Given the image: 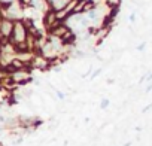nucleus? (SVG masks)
<instances>
[{"mask_svg":"<svg viewBox=\"0 0 152 146\" xmlns=\"http://www.w3.org/2000/svg\"><path fill=\"white\" fill-rule=\"evenodd\" d=\"M27 36H28V31H27V27H26L24 21H23V20L14 21V28H12L9 42L17 46V45H20V43H24V42L27 40Z\"/></svg>","mask_w":152,"mask_h":146,"instance_id":"1","label":"nucleus"},{"mask_svg":"<svg viewBox=\"0 0 152 146\" xmlns=\"http://www.w3.org/2000/svg\"><path fill=\"white\" fill-rule=\"evenodd\" d=\"M9 76L12 78V81L21 88V87H26L28 82L33 81V76H31V69L26 67V69H21V70H15V72H11Z\"/></svg>","mask_w":152,"mask_h":146,"instance_id":"2","label":"nucleus"},{"mask_svg":"<svg viewBox=\"0 0 152 146\" xmlns=\"http://www.w3.org/2000/svg\"><path fill=\"white\" fill-rule=\"evenodd\" d=\"M30 69H34V70H39V72L49 70L51 69V61L46 60L40 54H34L33 58H31V61H30Z\"/></svg>","mask_w":152,"mask_h":146,"instance_id":"3","label":"nucleus"},{"mask_svg":"<svg viewBox=\"0 0 152 146\" xmlns=\"http://www.w3.org/2000/svg\"><path fill=\"white\" fill-rule=\"evenodd\" d=\"M58 24H60V21H58V18H57L55 11H52V9L46 11V12H45V17H43V26H45V30L49 33V31L54 30Z\"/></svg>","mask_w":152,"mask_h":146,"instance_id":"4","label":"nucleus"},{"mask_svg":"<svg viewBox=\"0 0 152 146\" xmlns=\"http://www.w3.org/2000/svg\"><path fill=\"white\" fill-rule=\"evenodd\" d=\"M14 28V21L9 18H0V37L2 39H9L11 33Z\"/></svg>","mask_w":152,"mask_h":146,"instance_id":"5","label":"nucleus"},{"mask_svg":"<svg viewBox=\"0 0 152 146\" xmlns=\"http://www.w3.org/2000/svg\"><path fill=\"white\" fill-rule=\"evenodd\" d=\"M109 106V100H102V109H106Z\"/></svg>","mask_w":152,"mask_h":146,"instance_id":"6","label":"nucleus"},{"mask_svg":"<svg viewBox=\"0 0 152 146\" xmlns=\"http://www.w3.org/2000/svg\"><path fill=\"white\" fill-rule=\"evenodd\" d=\"M5 75H6V72H5V70H3L2 67H0V79H2V78H3Z\"/></svg>","mask_w":152,"mask_h":146,"instance_id":"7","label":"nucleus"}]
</instances>
